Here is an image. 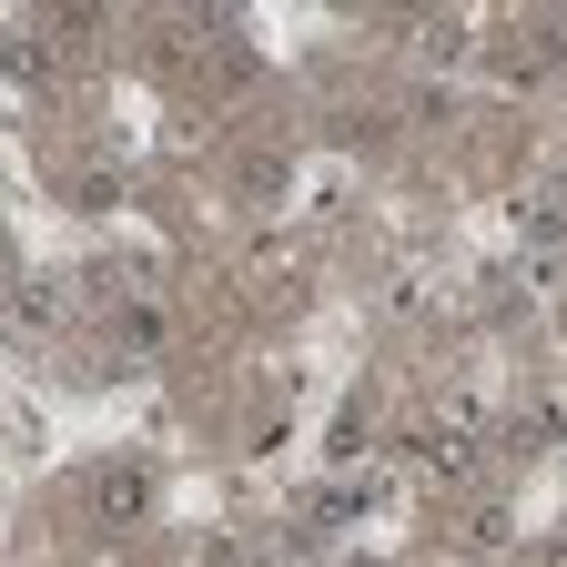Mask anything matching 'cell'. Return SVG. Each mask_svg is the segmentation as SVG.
<instances>
[{
	"instance_id": "obj_1",
	"label": "cell",
	"mask_w": 567,
	"mask_h": 567,
	"mask_svg": "<svg viewBox=\"0 0 567 567\" xmlns=\"http://www.w3.org/2000/svg\"><path fill=\"white\" fill-rule=\"evenodd\" d=\"M132 507H142V466H112L102 476V517H132Z\"/></svg>"
}]
</instances>
